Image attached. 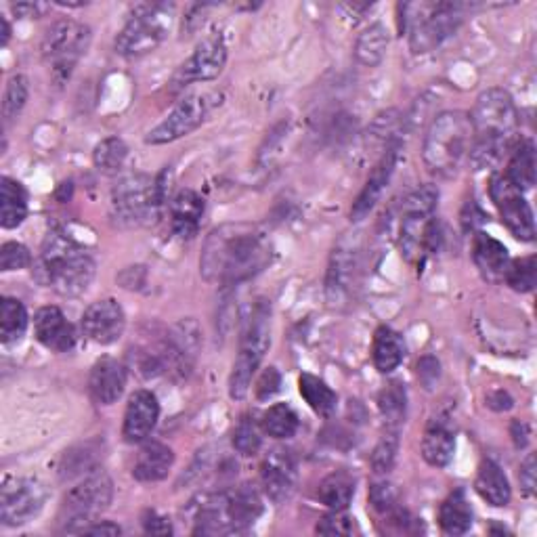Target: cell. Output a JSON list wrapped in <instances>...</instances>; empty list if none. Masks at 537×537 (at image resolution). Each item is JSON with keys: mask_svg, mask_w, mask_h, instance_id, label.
<instances>
[{"mask_svg": "<svg viewBox=\"0 0 537 537\" xmlns=\"http://www.w3.org/2000/svg\"><path fill=\"white\" fill-rule=\"evenodd\" d=\"M472 506L464 489L451 491L439 508V527L447 535H464L472 527Z\"/></svg>", "mask_w": 537, "mask_h": 537, "instance_id": "4dcf8cb0", "label": "cell"}, {"mask_svg": "<svg viewBox=\"0 0 537 537\" xmlns=\"http://www.w3.org/2000/svg\"><path fill=\"white\" fill-rule=\"evenodd\" d=\"M261 483L267 498L275 504L286 502L296 487V462L286 449H273L261 464Z\"/></svg>", "mask_w": 537, "mask_h": 537, "instance_id": "ffe728a7", "label": "cell"}, {"mask_svg": "<svg viewBox=\"0 0 537 537\" xmlns=\"http://www.w3.org/2000/svg\"><path fill=\"white\" fill-rule=\"evenodd\" d=\"M263 508L261 493L250 485H242L227 493V519L231 533H242L252 527L263 514Z\"/></svg>", "mask_w": 537, "mask_h": 537, "instance_id": "484cf974", "label": "cell"}, {"mask_svg": "<svg viewBox=\"0 0 537 537\" xmlns=\"http://www.w3.org/2000/svg\"><path fill=\"white\" fill-rule=\"evenodd\" d=\"M162 202V177L152 179L143 173L126 175L112 189V214L122 227H137L147 223L158 212Z\"/></svg>", "mask_w": 537, "mask_h": 537, "instance_id": "8fae6325", "label": "cell"}, {"mask_svg": "<svg viewBox=\"0 0 537 537\" xmlns=\"http://www.w3.org/2000/svg\"><path fill=\"white\" fill-rule=\"evenodd\" d=\"M263 428L261 422H256L252 416H242V420L238 422L233 431V449L238 451L242 456H254L259 454V449L263 445Z\"/></svg>", "mask_w": 537, "mask_h": 537, "instance_id": "ab89813d", "label": "cell"}, {"mask_svg": "<svg viewBox=\"0 0 537 537\" xmlns=\"http://www.w3.org/2000/svg\"><path fill=\"white\" fill-rule=\"evenodd\" d=\"M359 269V248L355 240H340V244L334 248L332 259L328 265V277H326V294L332 305L347 303Z\"/></svg>", "mask_w": 537, "mask_h": 537, "instance_id": "2e32d148", "label": "cell"}, {"mask_svg": "<svg viewBox=\"0 0 537 537\" xmlns=\"http://www.w3.org/2000/svg\"><path fill=\"white\" fill-rule=\"evenodd\" d=\"M263 433L273 439H290L298 431V416L286 403H275L261 418Z\"/></svg>", "mask_w": 537, "mask_h": 537, "instance_id": "74e56055", "label": "cell"}, {"mask_svg": "<svg viewBox=\"0 0 537 537\" xmlns=\"http://www.w3.org/2000/svg\"><path fill=\"white\" fill-rule=\"evenodd\" d=\"M468 9L460 3H405L397 7L399 30L410 38L416 55L431 53L462 26Z\"/></svg>", "mask_w": 537, "mask_h": 537, "instance_id": "5b68a950", "label": "cell"}, {"mask_svg": "<svg viewBox=\"0 0 537 537\" xmlns=\"http://www.w3.org/2000/svg\"><path fill=\"white\" fill-rule=\"evenodd\" d=\"M91 40V28L78 19H59L45 32L40 55L59 84L72 76L80 59L87 55Z\"/></svg>", "mask_w": 537, "mask_h": 537, "instance_id": "30bf717a", "label": "cell"}, {"mask_svg": "<svg viewBox=\"0 0 537 537\" xmlns=\"http://www.w3.org/2000/svg\"><path fill=\"white\" fill-rule=\"evenodd\" d=\"M0 26H3V38H0V45L7 47L9 45V40H11V26H9V19L5 15H0Z\"/></svg>", "mask_w": 537, "mask_h": 537, "instance_id": "680465c9", "label": "cell"}, {"mask_svg": "<svg viewBox=\"0 0 537 537\" xmlns=\"http://www.w3.org/2000/svg\"><path fill=\"white\" fill-rule=\"evenodd\" d=\"M475 489L489 506L504 508L510 504L512 489H510V483H508L504 470L498 462L485 460L479 466L477 479H475Z\"/></svg>", "mask_w": 537, "mask_h": 537, "instance_id": "83f0119b", "label": "cell"}, {"mask_svg": "<svg viewBox=\"0 0 537 537\" xmlns=\"http://www.w3.org/2000/svg\"><path fill=\"white\" fill-rule=\"evenodd\" d=\"M485 223V214L483 210L475 204V202H468L464 206V212H462V225H464V231H479V227Z\"/></svg>", "mask_w": 537, "mask_h": 537, "instance_id": "816d5d0a", "label": "cell"}, {"mask_svg": "<svg viewBox=\"0 0 537 537\" xmlns=\"http://www.w3.org/2000/svg\"><path fill=\"white\" fill-rule=\"evenodd\" d=\"M206 9H210V7H208V5H196V7H191V11H193V13H204ZM185 21H187V30H189V32H193V30H196V28L200 26L198 17H193V15L185 17Z\"/></svg>", "mask_w": 537, "mask_h": 537, "instance_id": "6f0895ef", "label": "cell"}, {"mask_svg": "<svg viewBox=\"0 0 537 537\" xmlns=\"http://www.w3.org/2000/svg\"><path fill=\"white\" fill-rule=\"evenodd\" d=\"M28 311L21 300L13 296H5L0 303V340L5 347H13L21 338L26 336L28 330Z\"/></svg>", "mask_w": 537, "mask_h": 537, "instance_id": "836d02e7", "label": "cell"}, {"mask_svg": "<svg viewBox=\"0 0 537 537\" xmlns=\"http://www.w3.org/2000/svg\"><path fill=\"white\" fill-rule=\"evenodd\" d=\"M114 500V483L103 470H93L61 500L59 525L63 533H78L95 523Z\"/></svg>", "mask_w": 537, "mask_h": 537, "instance_id": "ba28073f", "label": "cell"}, {"mask_svg": "<svg viewBox=\"0 0 537 537\" xmlns=\"http://www.w3.org/2000/svg\"><path fill=\"white\" fill-rule=\"evenodd\" d=\"M439 200V189L433 185H422L414 189L403 202L401 225H399V248L407 261H420V256L433 252L439 240V223L435 219V208Z\"/></svg>", "mask_w": 537, "mask_h": 537, "instance_id": "8992f818", "label": "cell"}, {"mask_svg": "<svg viewBox=\"0 0 537 537\" xmlns=\"http://www.w3.org/2000/svg\"><path fill=\"white\" fill-rule=\"evenodd\" d=\"M271 259L273 248L265 231L250 223H227L206 238L200 273L210 284L238 286L267 269Z\"/></svg>", "mask_w": 537, "mask_h": 537, "instance_id": "6da1fadb", "label": "cell"}, {"mask_svg": "<svg viewBox=\"0 0 537 537\" xmlns=\"http://www.w3.org/2000/svg\"><path fill=\"white\" fill-rule=\"evenodd\" d=\"M470 122L475 141L468 162L475 170H481L496 164L512 147L519 128V112L508 91L487 89L477 97Z\"/></svg>", "mask_w": 537, "mask_h": 537, "instance_id": "7a4b0ae2", "label": "cell"}, {"mask_svg": "<svg viewBox=\"0 0 537 537\" xmlns=\"http://www.w3.org/2000/svg\"><path fill=\"white\" fill-rule=\"evenodd\" d=\"M489 196L500 212L502 223L508 227L514 238L521 242H533L535 240L533 210L525 200L523 191L514 187L506 179V175H493L489 181Z\"/></svg>", "mask_w": 537, "mask_h": 537, "instance_id": "5bb4252c", "label": "cell"}, {"mask_svg": "<svg viewBox=\"0 0 537 537\" xmlns=\"http://www.w3.org/2000/svg\"><path fill=\"white\" fill-rule=\"evenodd\" d=\"M370 506L378 512L384 514L391 512L397 506V491L389 481H376L370 487Z\"/></svg>", "mask_w": 537, "mask_h": 537, "instance_id": "7dc6e473", "label": "cell"}, {"mask_svg": "<svg viewBox=\"0 0 537 537\" xmlns=\"http://www.w3.org/2000/svg\"><path fill=\"white\" fill-rule=\"evenodd\" d=\"M472 141L470 114L460 110L441 112L424 135L422 158L426 168L439 177H454L468 160Z\"/></svg>", "mask_w": 537, "mask_h": 537, "instance_id": "277c9868", "label": "cell"}, {"mask_svg": "<svg viewBox=\"0 0 537 537\" xmlns=\"http://www.w3.org/2000/svg\"><path fill=\"white\" fill-rule=\"evenodd\" d=\"M355 531V519L349 517L345 510H332L315 527V533L319 535H353Z\"/></svg>", "mask_w": 537, "mask_h": 537, "instance_id": "bcb514c9", "label": "cell"}, {"mask_svg": "<svg viewBox=\"0 0 537 537\" xmlns=\"http://www.w3.org/2000/svg\"><path fill=\"white\" fill-rule=\"evenodd\" d=\"M378 410L384 418L386 431H399L407 414V393L399 380H393L384 386L378 395Z\"/></svg>", "mask_w": 537, "mask_h": 537, "instance_id": "d590c367", "label": "cell"}, {"mask_svg": "<svg viewBox=\"0 0 537 537\" xmlns=\"http://www.w3.org/2000/svg\"><path fill=\"white\" fill-rule=\"evenodd\" d=\"M521 487L525 496L535 493V456L529 454L521 464Z\"/></svg>", "mask_w": 537, "mask_h": 537, "instance_id": "f5cc1de1", "label": "cell"}, {"mask_svg": "<svg viewBox=\"0 0 537 537\" xmlns=\"http://www.w3.org/2000/svg\"><path fill=\"white\" fill-rule=\"evenodd\" d=\"M122 533V529L116 525V523H110V521H95V523H91L87 529H84L82 531V535H110V537H114V535H120Z\"/></svg>", "mask_w": 537, "mask_h": 537, "instance_id": "db71d44e", "label": "cell"}, {"mask_svg": "<svg viewBox=\"0 0 537 537\" xmlns=\"http://www.w3.org/2000/svg\"><path fill=\"white\" fill-rule=\"evenodd\" d=\"M47 498V485L36 477L7 479L0 491V521L5 527L26 525L45 508Z\"/></svg>", "mask_w": 537, "mask_h": 537, "instance_id": "4fadbf2b", "label": "cell"}, {"mask_svg": "<svg viewBox=\"0 0 537 537\" xmlns=\"http://www.w3.org/2000/svg\"><path fill=\"white\" fill-rule=\"evenodd\" d=\"M34 269L42 284L61 296L74 298L89 290L95 277V259L66 233L51 231L42 242Z\"/></svg>", "mask_w": 537, "mask_h": 537, "instance_id": "3957f363", "label": "cell"}, {"mask_svg": "<svg viewBox=\"0 0 537 537\" xmlns=\"http://www.w3.org/2000/svg\"><path fill=\"white\" fill-rule=\"evenodd\" d=\"M279 389H282V374L277 372V368H267L261 378L256 380L254 393L259 401H269L279 393Z\"/></svg>", "mask_w": 537, "mask_h": 537, "instance_id": "c3c4849f", "label": "cell"}, {"mask_svg": "<svg viewBox=\"0 0 537 537\" xmlns=\"http://www.w3.org/2000/svg\"><path fill=\"white\" fill-rule=\"evenodd\" d=\"M399 156H401V143H395L389 149H384L378 164L374 166L368 181H365L361 193L357 196V200L353 202V208H351V221L353 223H361L376 208L384 189L389 187V183L395 175Z\"/></svg>", "mask_w": 537, "mask_h": 537, "instance_id": "ac0fdd59", "label": "cell"}, {"mask_svg": "<svg viewBox=\"0 0 537 537\" xmlns=\"http://www.w3.org/2000/svg\"><path fill=\"white\" fill-rule=\"evenodd\" d=\"M28 217V193L19 181L11 177L0 179V225L17 229Z\"/></svg>", "mask_w": 537, "mask_h": 537, "instance_id": "f1b7e54d", "label": "cell"}, {"mask_svg": "<svg viewBox=\"0 0 537 537\" xmlns=\"http://www.w3.org/2000/svg\"><path fill=\"white\" fill-rule=\"evenodd\" d=\"M298 391H300V397L307 401V405L311 407V410L317 416L328 418V416H332L336 412L338 395L321 378H317L313 374H307V372L300 374Z\"/></svg>", "mask_w": 537, "mask_h": 537, "instance_id": "e575fe53", "label": "cell"}, {"mask_svg": "<svg viewBox=\"0 0 537 537\" xmlns=\"http://www.w3.org/2000/svg\"><path fill=\"white\" fill-rule=\"evenodd\" d=\"M160 418V403L158 397L147 391L139 389L131 395L124 412V424H122V437L126 443H143L154 433V428Z\"/></svg>", "mask_w": 537, "mask_h": 537, "instance_id": "d6986e66", "label": "cell"}, {"mask_svg": "<svg viewBox=\"0 0 537 537\" xmlns=\"http://www.w3.org/2000/svg\"><path fill=\"white\" fill-rule=\"evenodd\" d=\"M175 464L173 449L160 441H143L139 456L135 460L133 477L141 483H156L168 477L170 468Z\"/></svg>", "mask_w": 537, "mask_h": 537, "instance_id": "d4e9b609", "label": "cell"}, {"mask_svg": "<svg viewBox=\"0 0 537 537\" xmlns=\"http://www.w3.org/2000/svg\"><path fill=\"white\" fill-rule=\"evenodd\" d=\"M439 376H441V365L435 357L426 355L418 361V378L424 384V389L431 391L433 386L439 382Z\"/></svg>", "mask_w": 537, "mask_h": 537, "instance_id": "681fc988", "label": "cell"}, {"mask_svg": "<svg viewBox=\"0 0 537 537\" xmlns=\"http://www.w3.org/2000/svg\"><path fill=\"white\" fill-rule=\"evenodd\" d=\"M219 97L217 95H187L183 97L175 107L173 112H170L156 128L149 131V135L145 137L147 145H168L175 143L187 135H191L193 131H198V128L206 122V118L210 116V112L217 107Z\"/></svg>", "mask_w": 537, "mask_h": 537, "instance_id": "7c38bea8", "label": "cell"}, {"mask_svg": "<svg viewBox=\"0 0 537 537\" xmlns=\"http://www.w3.org/2000/svg\"><path fill=\"white\" fill-rule=\"evenodd\" d=\"M143 529L149 535H170L173 533V525L162 514H158L156 510H147L143 514Z\"/></svg>", "mask_w": 537, "mask_h": 537, "instance_id": "f907efd6", "label": "cell"}, {"mask_svg": "<svg viewBox=\"0 0 537 537\" xmlns=\"http://www.w3.org/2000/svg\"><path fill=\"white\" fill-rule=\"evenodd\" d=\"M175 19V5L145 3L137 5L128 15L124 28L118 32L114 49L122 57H143L156 51L166 40Z\"/></svg>", "mask_w": 537, "mask_h": 537, "instance_id": "9c48e42d", "label": "cell"}, {"mask_svg": "<svg viewBox=\"0 0 537 537\" xmlns=\"http://www.w3.org/2000/svg\"><path fill=\"white\" fill-rule=\"evenodd\" d=\"M271 347V307L267 300L256 303L246 328L242 332L240 351L233 361V370L229 376V397L235 401H242L248 391L256 370Z\"/></svg>", "mask_w": 537, "mask_h": 537, "instance_id": "52a82bcc", "label": "cell"}, {"mask_svg": "<svg viewBox=\"0 0 537 537\" xmlns=\"http://www.w3.org/2000/svg\"><path fill=\"white\" fill-rule=\"evenodd\" d=\"M34 334L42 347L55 353H68L76 345L74 326L59 307H42L34 315Z\"/></svg>", "mask_w": 537, "mask_h": 537, "instance_id": "44dd1931", "label": "cell"}, {"mask_svg": "<svg viewBox=\"0 0 537 537\" xmlns=\"http://www.w3.org/2000/svg\"><path fill=\"white\" fill-rule=\"evenodd\" d=\"M319 502L330 510H347L355 498V477L347 470H336L317 487Z\"/></svg>", "mask_w": 537, "mask_h": 537, "instance_id": "1f68e13d", "label": "cell"}, {"mask_svg": "<svg viewBox=\"0 0 537 537\" xmlns=\"http://www.w3.org/2000/svg\"><path fill=\"white\" fill-rule=\"evenodd\" d=\"M80 326L89 340L107 347L122 338L126 328V315L118 300L103 298L84 311Z\"/></svg>", "mask_w": 537, "mask_h": 537, "instance_id": "e0dca14e", "label": "cell"}, {"mask_svg": "<svg viewBox=\"0 0 537 537\" xmlns=\"http://www.w3.org/2000/svg\"><path fill=\"white\" fill-rule=\"evenodd\" d=\"M30 265H32V254L24 244L5 242L3 248H0V269L5 273L28 269Z\"/></svg>", "mask_w": 537, "mask_h": 537, "instance_id": "f6af8a7d", "label": "cell"}, {"mask_svg": "<svg viewBox=\"0 0 537 537\" xmlns=\"http://www.w3.org/2000/svg\"><path fill=\"white\" fill-rule=\"evenodd\" d=\"M386 49H389V32L384 26L374 24L363 30L355 42V57L365 68H376L382 63Z\"/></svg>", "mask_w": 537, "mask_h": 537, "instance_id": "8d00e7d4", "label": "cell"}, {"mask_svg": "<svg viewBox=\"0 0 537 537\" xmlns=\"http://www.w3.org/2000/svg\"><path fill=\"white\" fill-rule=\"evenodd\" d=\"M40 5H32V3H21V5H13V11L17 17H38L42 13Z\"/></svg>", "mask_w": 537, "mask_h": 537, "instance_id": "9f6ffc18", "label": "cell"}, {"mask_svg": "<svg viewBox=\"0 0 537 537\" xmlns=\"http://www.w3.org/2000/svg\"><path fill=\"white\" fill-rule=\"evenodd\" d=\"M227 63V42L223 34L212 32L198 42L173 78V91L185 89L193 82H210L219 78Z\"/></svg>", "mask_w": 537, "mask_h": 537, "instance_id": "9a60e30c", "label": "cell"}, {"mask_svg": "<svg viewBox=\"0 0 537 537\" xmlns=\"http://www.w3.org/2000/svg\"><path fill=\"white\" fill-rule=\"evenodd\" d=\"M397 451H399V431H386L382 435V439L378 441V445L374 447L372 458H370V466L374 470V475H378V477L389 475L395 466Z\"/></svg>", "mask_w": 537, "mask_h": 537, "instance_id": "7bdbcfd3", "label": "cell"}, {"mask_svg": "<svg viewBox=\"0 0 537 537\" xmlns=\"http://www.w3.org/2000/svg\"><path fill=\"white\" fill-rule=\"evenodd\" d=\"M504 282L514 290V292H531L537 282V265L535 256H525V259L510 261L508 271L504 275Z\"/></svg>", "mask_w": 537, "mask_h": 537, "instance_id": "ee69618b", "label": "cell"}, {"mask_svg": "<svg viewBox=\"0 0 537 537\" xmlns=\"http://www.w3.org/2000/svg\"><path fill=\"white\" fill-rule=\"evenodd\" d=\"M535 166V145L531 139H525L512 149L504 175L519 191H529L535 185Z\"/></svg>", "mask_w": 537, "mask_h": 537, "instance_id": "d6a6232c", "label": "cell"}, {"mask_svg": "<svg viewBox=\"0 0 537 537\" xmlns=\"http://www.w3.org/2000/svg\"><path fill=\"white\" fill-rule=\"evenodd\" d=\"M204 217V200L193 189H181L170 202V227L181 240L198 235Z\"/></svg>", "mask_w": 537, "mask_h": 537, "instance_id": "cb8c5ba5", "label": "cell"}, {"mask_svg": "<svg viewBox=\"0 0 537 537\" xmlns=\"http://www.w3.org/2000/svg\"><path fill=\"white\" fill-rule=\"evenodd\" d=\"M128 158V147L120 137H107L97 143L93 152V164L103 175H118Z\"/></svg>", "mask_w": 537, "mask_h": 537, "instance_id": "f35d334b", "label": "cell"}, {"mask_svg": "<svg viewBox=\"0 0 537 537\" xmlns=\"http://www.w3.org/2000/svg\"><path fill=\"white\" fill-rule=\"evenodd\" d=\"M28 95H30V82L26 76L17 74L7 82L5 97H3L5 126H9L21 114V110H24L28 103Z\"/></svg>", "mask_w": 537, "mask_h": 537, "instance_id": "b9f144b4", "label": "cell"}, {"mask_svg": "<svg viewBox=\"0 0 537 537\" xmlns=\"http://www.w3.org/2000/svg\"><path fill=\"white\" fill-rule=\"evenodd\" d=\"M456 454V433L445 420H431L422 437V458L435 468H445Z\"/></svg>", "mask_w": 537, "mask_h": 537, "instance_id": "4316f807", "label": "cell"}, {"mask_svg": "<svg viewBox=\"0 0 537 537\" xmlns=\"http://www.w3.org/2000/svg\"><path fill=\"white\" fill-rule=\"evenodd\" d=\"M95 454H97V449H93L91 445L66 451V456L61 458V466H59L61 479H74L80 475H91L93 470H97L95 468Z\"/></svg>", "mask_w": 537, "mask_h": 537, "instance_id": "60d3db41", "label": "cell"}, {"mask_svg": "<svg viewBox=\"0 0 537 537\" xmlns=\"http://www.w3.org/2000/svg\"><path fill=\"white\" fill-rule=\"evenodd\" d=\"M472 261L487 282H502L510 265V254L502 242L477 231L475 240H472Z\"/></svg>", "mask_w": 537, "mask_h": 537, "instance_id": "603a6c76", "label": "cell"}, {"mask_svg": "<svg viewBox=\"0 0 537 537\" xmlns=\"http://www.w3.org/2000/svg\"><path fill=\"white\" fill-rule=\"evenodd\" d=\"M126 389V368L114 357H101L95 361L89 374V391L101 405H114Z\"/></svg>", "mask_w": 537, "mask_h": 537, "instance_id": "7402d4cb", "label": "cell"}, {"mask_svg": "<svg viewBox=\"0 0 537 537\" xmlns=\"http://www.w3.org/2000/svg\"><path fill=\"white\" fill-rule=\"evenodd\" d=\"M372 359L380 374L395 372L405 359V342L401 334L389 326H380L374 334Z\"/></svg>", "mask_w": 537, "mask_h": 537, "instance_id": "f546056e", "label": "cell"}, {"mask_svg": "<svg viewBox=\"0 0 537 537\" xmlns=\"http://www.w3.org/2000/svg\"><path fill=\"white\" fill-rule=\"evenodd\" d=\"M510 433H512L514 445H517L519 449L527 445V441H529V428H527L525 422L514 420V422H512V428H510Z\"/></svg>", "mask_w": 537, "mask_h": 537, "instance_id": "11a10c76", "label": "cell"}]
</instances>
